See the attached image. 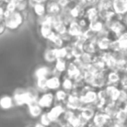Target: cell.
<instances>
[{
    "mask_svg": "<svg viewBox=\"0 0 127 127\" xmlns=\"http://www.w3.org/2000/svg\"><path fill=\"white\" fill-rule=\"evenodd\" d=\"M25 20V17L24 12L20 11H13L10 12L5 10L4 14V25H5L6 29L11 31L18 30L19 27L22 26Z\"/></svg>",
    "mask_w": 127,
    "mask_h": 127,
    "instance_id": "6da1fadb",
    "label": "cell"
},
{
    "mask_svg": "<svg viewBox=\"0 0 127 127\" xmlns=\"http://www.w3.org/2000/svg\"><path fill=\"white\" fill-rule=\"evenodd\" d=\"M64 105L67 109L72 110L75 111H79L85 106V104L82 102L79 93L73 90L71 93H69V96L64 103Z\"/></svg>",
    "mask_w": 127,
    "mask_h": 127,
    "instance_id": "7a4b0ae2",
    "label": "cell"
},
{
    "mask_svg": "<svg viewBox=\"0 0 127 127\" xmlns=\"http://www.w3.org/2000/svg\"><path fill=\"white\" fill-rule=\"evenodd\" d=\"M66 107L64 105V104H60L58 103L57 104L53 105L49 111H47V115L49 117V118L51 119V121L52 122V124H57L58 122V120L62 118L64 112L65 111Z\"/></svg>",
    "mask_w": 127,
    "mask_h": 127,
    "instance_id": "3957f363",
    "label": "cell"
},
{
    "mask_svg": "<svg viewBox=\"0 0 127 127\" xmlns=\"http://www.w3.org/2000/svg\"><path fill=\"white\" fill-rule=\"evenodd\" d=\"M55 94L52 92H45L40 94L38 99H37V104L43 108V109H51L55 104Z\"/></svg>",
    "mask_w": 127,
    "mask_h": 127,
    "instance_id": "277c9868",
    "label": "cell"
},
{
    "mask_svg": "<svg viewBox=\"0 0 127 127\" xmlns=\"http://www.w3.org/2000/svg\"><path fill=\"white\" fill-rule=\"evenodd\" d=\"M93 59H94V55L84 52L79 58H74V59H72V61L82 70V71H84L85 70H87L89 65L93 62Z\"/></svg>",
    "mask_w": 127,
    "mask_h": 127,
    "instance_id": "5b68a950",
    "label": "cell"
},
{
    "mask_svg": "<svg viewBox=\"0 0 127 127\" xmlns=\"http://www.w3.org/2000/svg\"><path fill=\"white\" fill-rule=\"evenodd\" d=\"M107 71L103 73H98V74H94L93 79H92V83H91V86L93 87L96 90H99V89H103L108 85V80H107Z\"/></svg>",
    "mask_w": 127,
    "mask_h": 127,
    "instance_id": "8992f818",
    "label": "cell"
},
{
    "mask_svg": "<svg viewBox=\"0 0 127 127\" xmlns=\"http://www.w3.org/2000/svg\"><path fill=\"white\" fill-rule=\"evenodd\" d=\"M65 75L69 77V78H71V79L77 80L78 78H83V71L71 60V61H69V63L67 64V69H66Z\"/></svg>",
    "mask_w": 127,
    "mask_h": 127,
    "instance_id": "52a82bcc",
    "label": "cell"
},
{
    "mask_svg": "<svg viewBox=\"0 0 127 127\" xmlns=\"http://www.w3.org/2000/svg\"><path fill=\"white\" fill-rule=\"evenodd\" d=\"M67 32L72 37L76 38V37L81 36L82 34L85 32V31L82 29V27L79 25L78 20H73L67 27Z\"/></svg>",
    "mask_w": 127,
    "mask_h": 127,
    "instance_id": "ba28073f",
    "label": "cell"
},
{
    "mask_svg": "<svg viewBox=\"0 0 127 127\" xmlns=\"http://www.w3.org/2000/svg\"><path fill=\"white\" fill-rule=\"evenodd\" d=\"M97 111V110L96 109L94 104H91V105H85L78 112H79V114L81 115L83 118H85L86 120L91 122L93 119L94 116H95Z\"/></svg>",
    "mask_w": 127,
    "mask_h": 127,
    "instance_id": "9c48e42d",
    "label": "cell"
},
{
    "mask_svg": "<svg viewBox=\"0 0 127 127\" xmlns=\"http://www.w3.org/2000/svg\"><path fill=\"white\" fill-rule=\"evenodd\" d=\"M45 5L47 15L57 16V15H59L62 11V7L57 1H47L45 3Z\"/></svg>",
    "mask_w": 127,
    "mask_h": 127,
    "instance_id": "30bf717a",
    "label": "cell"
},
{
    "mask_svg": "<svg viewBox=\"0 0 127 127\" xmlns=\"http://www.w3.org/2000/svg\"><path fill=\"white\" fill-rule=\"evenodd\" d=\"M61 88V77L50 76L47 80V90L56 92Z\"/></svg>",
    "mask_w": 127,
    "mask_h": 127,
    "instance_id": "8fae6325",
    "label": "cell"
},
{
    "mask_svg": "<svg viewBox=\"0 0 127 127\" xmlns=\"http://www.w3.org/2000/svg\"><path fill=\"white\" fill-rule=\"evenodd\" d=\"M48 42L51 43V44L52 45V48H59L63 47L65 45V43L63 40L62 37L59 34L56 33L55 32H53L51 35L48 37V38L46 39Z\"/></svg>",
    "mask_w": 127,
    "mask_h": 127,
    "instance_id": "7c38bea8",
    "label": "cell"
},
{
    "mask_svg": "<svg viewBox=\"0 0 127 127\" xmlns=\"http://www.w3.org/2000/svg\"><path fill=\"white\" fill-rule=\"evenodd\" d=\"M121 108L115 102H111L109 104H106L104 107L103 108L102 111H104L105 114H107L111 118H115L118 114V112L120 111Z\"/></svg>",
    "mask_w": 127,
    "mask_h": 127,
    "instance_id": "4fadbf2b",
    "label": "cell"
},
{
    "mask_svg": "<svg viewBox=\"0 0 127 127\" xmlns=\"http://www.w3.org/2000/svg\"><path fill=\"white\" fill-rule=\"evenodd\" d=\"M75 84L74 80L71 79V78H69L68 76H66L65 74L61 78V89L64 90L65 92H67L68 93H71L73 90H74Z\"/></svg>",
    "mask_w": 127,
    "mask_h": 127,
    "instance_id": "5bb4252c",
    "label": "cell"
},
{
    "mask_svg": "<svg viewBox=\"0 0 127 127\" xmlns=\"http://www.w3.org/2000/svg\"><path fill=\"white\" fill-rule=\"evenodd\" d=\"M27 108H28V111L30 116L33 118H39L43 113V108L37 104V102H34L28 104Z\"/></svg>",
    "mask_w": 127,
    "mask_h": 127,
    "instance_id": "9a60e30c",
    "label": "cell"
},
{
    "mask_svg": "<svg viewBox=\"0 0 127 127\" xmlns=\"http://www.w3.org/2000/svg\"><path fill=\"white\" fill-rule=\"evenodd\" d=\"M112 9L115 13L122 15L127 11L126 0H114L113 1Z\"/></svg>",
    "mask_w": 127,
    "mask_h": 127,
    "instance_id": "2e32d148",
    "label": "cell"
},
{
    "mask_svg": "<svg viewBox=\"0 0 127 127\" xmlns=\"http://www.w3.org/2000/svg\"><path fill=\"white\" fill-rule=\"evenodd\" d=\"M15 105L13 97L9 95H4L0 97V108L2 110H10Z\"/></svg>",
    "mask_w": 127,
    "mask_h": 127,
    "instance_id": "e0dca14e",
    "label": "cell"
},
{
    "mask_svg": "<svg viewBox=\"0 0 127 127\" xmlns=\"http://www.w3.org/2000/svg\"><path fill=\"white\" fill-rule=\"evenodd\" d=\"M83 50H84V52L89 53V54H92V55H96L97 52H99L97 46V43L91 40H86L84 43Z\"/></svg>",
    "mask_w": 127,
    "mask_h": 127,
    "instance_id": "ac0fdd59",
    "label": "cell"
},
{
    "mask_svg": "<svg viewBox=\"0 0 127 127\" xmlns=\"http://www.w3.org/2000/svg\"><path fill=\"white\" fill-rule=\"evenodd\" d=\"M85 18L88 20L89 22H93L98 18V9L96 7H88L86 8L85 12Z\"/></svg>",
    "mask_w": 127,
    "mask_h": 127,
    "instance_id": "d6986e66",
    "label": "cell"
},
{
    "mask_svg": "<svg viewBox=\"0 0 127 127\" xmlns=\"http://www.w3.org/2000/svg\"><path fill=\"white\" fill-rule=\"evenodd\" d=\"M51 75V70L50 69L49 66L43 65L40 67L37 68L34 72V77L35 78H49Z\"/></svg>",
    "mask_w": 127,
    "mask_h": 127,
    "instance_id": "ffe728a7",
    "label": "cell"
},
{
    "mask_svg": "<svg viewBox=\"0 0 127 127\" xmlns=\"http://www.w3.org/2000/svg\"><path fill=\"white\" fill-rule=\"evenodd\" d=\"M43 58H44V60L45 61V63L50 64H55L57 58L54 53V48L52 47L46 48L44 52V55H43Z\"/></svg>",
    "mask_w": 127,
    "mask_h": 127,
    "instance_id": "44dd1931",
    "label": "cell"
},
{
    "mask_svg": "<svg viewBox=\"0 0 127 127\" xmlns=\"http://www.w3.org/2000/svg\"><path fill=\"white\" fill-rule=\"evenodd\" d=\"M96 43L99 51H108L110 50L111 40L109 37H103V38H98Z\"/></svg>",
    "mask_w": 127,
    "mask_h": 127,
    "instance_id": "7402d4cb",
    "label": "cell"
},
{
    "mask_svg": "<svg viewBox=\"0 0 127 127\" xmlns=\"http://www.w3.org/2000/svg\"><path fill=\"white\" fill-rule=\"evenodd\" d=\"M67 60L66 59H57L56 62L54 64V69L58 71V73H60L61 75L64 74L66 72V69H67Z\"/></svg>",
    "mask_w": 127,
    "mask_h": 127,
    "instance_id": "603a6c76",
    "label": "cell"
},
{
    "mask_svg": "<svg viewBox=\"0 0 127 127\" xmlns=\"http://www.w3.org/2000/svg\"><path fill=\"white\" fill-rule=\"evenodd\" d=\"M32 9L33 11V13L37 16V18H41L47 14L45 4H34Z\"/></svg>",
    "mask_w": 127,
    "mask_h": 127,
    "instance_id": "cb8c5ba5",
    "label": "cell"
},
{
    "mask_svg": "<svg viewBox=\"0 0 127 127\" xmlns=\"http://www.w3.org/2000/svg\"><path fill=\"white\" fill-rule=\"evenodd\" d=\"M47 80L48 78H36V88L40 93L48 92L47 90Z\"/></svg>",
    "mask_w": 127,
    "mask_h": 127,
    "instance_id": "d4e9b609",
    "label": "cell"
},
{
    "mask_svg": "<svg viewBox=\"0 0 127 127\" xmlns=\"http://www.w3.org/2000/svg\"><path fill=\"white\" fill-rule=\"evenodd\" d=\"M54 94L56 102L60 103V104H64L68 96H69V93L67 92H65L64 90H63V89H59V90L56 91L54 92Z\"/></svg>",
    "mask_w": 127,
    "mask_h": 127,
    "instance_id": "484cf974",
    "label": "cell"
},
{
    "mask_svg": "<svg viewBox=\"0 0 127 127\" xmlns=\"http://www.w3.org/2000/svg\"><path fill=\"white\" fill-rule=\"evenodd\" d=\"M104 21H102V20H100V19H97V20H96V21L91 22L90 25H89V29L92 30V32H97V33H98L99 32H101V31L104 29Z\"/></svg>",
    "mask_w": 127,
    "mask_h": 127,
    "instance_id": "4316f807",
    "label": "cell"
},
{
    "mask_svg": "<svg viewBox=\"0 0 127 127\" xmlns=\"http://www.w3.org/2000/svg\"><path fill=\"white\" fill-rule=\"evenodd\" d=\"M113 1L114 0H99V4L97 5V9H107L113 10Z\"/></svg>",
    "mask_w": 127,
    "mask_h": 127,
    "instance_id": "83f0119b",
    "label": "cell"
},
{
    "mask_svg": "<svg viewBox=\"0 0 127 127\" xmlns=\"http://www.w3.org/2000/svg\"><path fill=\"white\" fill-rule=\"evenodd\" d=\"M17 1V11L20 12H25L29 8L28 0H16Z\"/></svg>",
    "mask_w": 127,
    "mask_h": 127,
    "instance_id": "f1b7e54d",
    "label": "cell"
},
{
    "mask_svg": "<svg viewBox=\"0 0 127 127\" xmlns=\"http://www.w3.org/2000/svg\"><path fill=\"white\" fill-rule=\"evenodd\" d=\"M39 122H40L41 124H43L44 125H45V126H47V127L51 126V125H52V122L51 121V119H50L49 117H48L47 112H43L42 113V115L39 117Z\"/></svg>",
    "mask_w": 127,
    "mask_h": 127,
    "instance_id": "f546056e",
    "label": "cell"
},
{
    "mask_svg": "<svg viewBox=\"0 0 127 127\" xmlns=\"http://www.w3.org/2000/svg\"><path fill=\"white\" fill-rule=\"evenodd\" d=\"M121 49H122V44L118 39L111 41V45H110V50H109L110 51H112L113 52V51H118Z\"/></svg>",
    "mask_w": 127,
    "mask_h": 127,
    "instance_id": "4dcf8cb0",
    "label": "cell"
},
{
    "mask_svg": "<svg viewBox=\"0 0 127 127\" xmlns=\"http://www.w3.org/2000/svg\"><path fill=\"white\" fill-rule=\"evenodd\" d=\"M5 10L10 12H13V11H17V1L16 0H10L9 2L4 5Z\"/></svg>",
    "mask_w": 127,
    "mask_h": 127,
    "instance_id": "1f68e13d",
    "label": "cell"
},
{
    "mask_svg": "<svg viewBox=\"0 0 127 127\" xmlns=\"http://www.w3.org/2000/svg\"><path fill=\"white\" fill-rule=\"evenodd\" d=\"M118 40L121 43L122 48H127V32L120 35L118 37Z\"/></svg>",
    "mask_w": 127,
    "mask_h": 127,
    "instance_id": "d6a6232c",
    "label": "cell"
},
{
    "mask_svg": "<svg viewBox=\"0 0 127 127\" xmlns=\"http://www.w3.org/2000/svg\"><path fill=\"white\" fill-rule=\"evenodd\" d=\"M29 2V7L32 8L34 4H45L47 1L46 0H28Z\"/></svg>",
    "mask_w": 127,
    "mask_h": 127,
    "instance_id": "836d02e7",
    "label": "cell"
},
{
    "mask_svg": "<svg viewBox=\"0 0 127 127\" xmlns=\"http://www.w3.org/2000/svg\"><path fill=\"white\" fill-rule=\"evenodd\" d=\"M57 2L59 4L62 8H65L71 5V1L70 0H57Z\"/></svg>",
    "mask_w": 127,
    "mask_h": 127,
    "instance_id": "e575fe53",
    "label": "cell"
},
{
    "mask_svg": "<svg viewBox=\"0 0 127 127\" xmlns=\"http://www.w3.org/2000/svg\"><path fill=\"white\" fill-rule=\"evenodd\" d=\"M120 85H121L122 89L127 88V74L121 78V79H120Z\"/></svg>",
    "mask_w": 127,
    "mask_h": 127,
    "instance_id": "d590c367",
    "label": "cell"
},
{
    "mask_svg": "<svg viewBox=\"0 0 127 127\" xmlns=\"http://www.w3.org/2000/svg\"><path fill=\"white\" fill-rule=\"evenodd\" d=\"M5 30H6V27H5V25H4V23L0 24V35H2V34L5 32Z\"/></svg>",
    "mask_w": 127,
    "mask_h": 127,
    "instance_id": "8d00e7d4",
    "label": "cell"
},
{
    "mask_svg": "<svg viewBox=\"0 0 127 127\" xmlns=\"http://www.w3.org/2000/svg\"><path fill=\"white\" fill-rule=\"evenodd\" d=\"M4 11H5V7L4 5H0V17L4 18Z\"/></svg>",
    "mask_w": 127,
    "mask_h": 127,
    "instance_id": "74e56055",
    "label": "cell"
},
{
    "mask_svg": "<svg viewBox=\"0 0 127 127\" xmlns=\"http://www.w3.org/2000/svg\"><path fill=\"white\" fill-rule=\"evenodd\" d=\"M10 0H0V5H5Z\"/></svg>",
    "mask_w": 127,
    "mask_h": 127,
    "instance_id": "f35d334b",
    "label": "cell"
},
{
    "mask_svg": "<svg viewBox=\"0 0 127 127\" xmlns=\"http://www.w3.org/2000/svg\"><path fill=\"white\" fill-rule=\"evenodd\" d=\"M34 127H47V126H45V125H44L43 124H41L40 122H37V123L35 124Z\"/></svg>",
    "mask_w": 127,
    "mask_h": 127,
    "instance_id": "ab89813d",
    "label": "cell"
},
{
    "mask_svg": "<svg viewBox=\"0 0 127 127\" xmlns=\"http://www.w3.org/2000/svg\"><path fill=\"white\" fill-rule=\"evenodd\" d=\"M125 71L127 72V60L125 62Z\"/></svg>",
    "mask_w": 127,
    "mask_h": 127,
    "instance_id": "60d3db41",
    "label": "cell"
},
{
    "mask_svg": "<svg viewBox=\"0 0 127 127\" xmlns=\"http://www.w3.org/2000/svg\"><path fill=\"white\" fill-rule=\"evenodd\" d=\"M79 1H82V2H86V1H88V0H79Z\"/></svg>",
    "mask_w": 127,
    "mask_h": 127,
    "instance_id": "b9f144b4",
    "label": "cell"
},
{
    "mask_svg": "<svg viewBox=\"0 0 127 127\" xmlns=\"http://www.w3.org/2000/svg\"><path fill=\"white\" fill-rule=\"evenodd\" d=\"M46 1H57V0H46Z\"/></svg>",
    "mask_w": 127,
    "mask_h": 127,
    "instance_id": "7bdbcfd3",
    "label": "cell"
},
{
    "mask_svg": "<svg viewBox=\"0 0 127 127\" xmlns=\"http://www.w3.org/2000/svg\"><path fill=\"white\" fill-rule=\"evenodd\" d=\"M27 127H34V126H27Z\"/></svg>",
    "mask_w": 127,
    "mask_h": 127,
    "instance_id": "ee69618b",
    "label": "cell"
},
{
    "mask_svg": "<svg viewBox=\"0 0 127 127\" xmlns=\"http://www.w3.org/2000/svg\"><path fill=\"white\" fill-rule=\"evenodd\" d=\"M57 127H59V126H57Z\"/></svg>",
    "mask_w": 127,
    "mask_h": 127,
    "instance_id": "f6af8a7d",
    "label": "cell"
},
{
    "mask_svg": "<svg viewBox=\"0 0 127 127\" xmlns=\"http://www.w3.org/2000/svg\"><path fill=\"white\" fill-rule=\"evenodd\" d=\"M126 25H127V23H126Z\"/></svg>",
    "mask_w": 127,
    "mask_h": 127,
    "instance_id": "bcb514c9",
    "label": "cell"
}]
</instances>
